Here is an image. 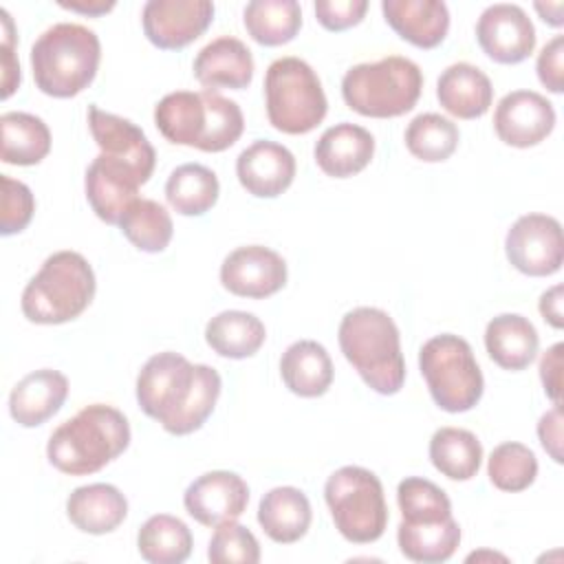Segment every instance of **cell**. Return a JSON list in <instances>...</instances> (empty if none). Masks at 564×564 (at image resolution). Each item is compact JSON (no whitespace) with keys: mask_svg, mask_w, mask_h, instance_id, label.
I'll list each match as a JSON object with an SVG mask.
<instances>
[{"mask_svg":"<svg viewBox=\"0 0 564 564\" xmlns=\"http://www.w3.org/2000/svg\"><path fill=\"white\" fill-rule=\"evenodd\" d=\"M220 375L205 364H189L165 350L152 355L137 377L139 408L174 436L203 427L220 397Z\"/></svg>","mask_w":564,"mask_h":564,"instance_id":"obj_1","label":"cell"},{"mask_svg":"<svg viewBox=\"0 0 564 564\" xmlns=\"http://www.w3.org/2000/svg\"><path fill=\"white\" fill-rule=\"evenodd\" d=\"M156 130L174 145L223 152L231 148L242 130L240 106L218 90H176L154 106Z\"/></svg>","mask_w":564,"mask_h":564,"instance_id":"obj_2","label":"cell"},{"mask_svg":"<svg viewBox=\"0 0 564 564\" xmlns=\"http://www.w3.org/2000/svg\"><path fill=\"white\" fill-rule=\"evenodd\" d=\"M130 445V423L112 405L93 403L64 421L48 438V463L68 476H88L106 467Z\"/></svg>","mask_w":564,"mask_h":564,"instance_id":"obj_3","label":"cell"},{"mask_svg":"<svg viewBox=\"0 0 564 564\" xmlns=\"http://www.w3.org/2000/svg\"><path fill=\"white\" fill-rule=\"evenodd\" d=\"M339 348L366 386L379 394H397L405 381V361L394 319L375 306L348 311L339 322Z\"/></svg>","mask_w":564,"mask_h":564,"instance_id":"obj_4","label":"cell"},{"mask_svg":"<svg viewBox=\"0 0 564 564\" xmlns=\"http://www.w3.org/2000/svg\"><path fill=\"white\" fill-rule=\"evenodd\" d=\"M101 44L93 29L75 22L48 26L31 46L35 86L57 99H68L88 88L97 75Z\"/></svg>","mask_w":564,"mask_h":564,"instance_id":"obj_5","label":"cell"},{"mask_svg":"<svg viewBox=\"0 0 564 564\" xmlns=\"http://www.w3.org/2000/svg\"><path fill=\"white\" fill-rule=\"evenodd\" d=\"M95 271L77 251H55L22 291V313L33 324H64L79 317L95 297Z\"/></svg>","mask_w":564,"mask_h":564,"instance_id":"obj_6","label":"cell"},{"mask_svg":"<svg viewBox=\"0 0 564 564\" xmlns=\"http://www.w3.org/2000/svg\"><path fill=\"white\" fill-rule=\"evenodd\" d=\"M423 90L421 68L401 55L357 64L341 79L346 106L364 117L388 119L410 112Z\"/></svg>","mask_w":564,"mask_h":564,"instance_id":"obj_7","label":"cell"},{"mask_svg":"<svg viewBox=\"0 0 564 564\" xmlns=\"http://www.w3.org/2000/svg\"><path fill=\"white\" fill-rule=\"evenodd\" d=\"M269 123L284 134H306L326 117L328 101L317 73L300 57H280L264 75Z\"/></svg>","mask_w":564,"mask_h":564,"instance_id":"obj_8","label":"cell"},{"mask_svg":"<svg viewBox=\"0 0 564 564\" xmlns=\"http://www.w3.org/2000/svg\"><path fill=\"white\" fill-rule=\"evenodd\" d=\"M419 368L434 403L452 414L471 410L485 390L480 366L467 339L443 333L427 339L419 352Z\"/></svg>","mask_w":564,"mask_h":564,"instance_id":"obj_9","label":"cell"},{"mask_svg":"<svg viewBox=\"0 0 564 564\" xmlns=\"http://www.w3.org/2000/svg\"><path fill=\"white\" fill-rule=\"evenodd\" d=\"M324 498L335 529L352 544L377 542L388 524L381 480L366 467L346 465L324 485Z\"/></svg>","mask_w":564,"mask_h":564,"instance_id":"obj_10","label":"cell"},{"mask_svg":"<svg viewBox=\"0 0 564 564\" xmlns=\"http://www.w3.org/2000/svg\"><path fill=\"white\" fill-rule=\"evenodd\" d=\"M507 260L524 275L544 278L562 269V225L546 214L520 216L505 238Z\"/></svg>","mask_w":564,"mask_h":564,"instance_id":"obj_11","label":"cell"},{"mask_svg":"<svg viewBox=\"0 0 564 564\" xmlns=\"http://www.w3.org/2000/svg\"><path fill=\"white\" fill-rule=\"evenodd\" d=\"M214 20L209 0H150L141 22L145 37L161 51H178L200 37Z\"/></svg>","mask_w":564,"mask_h":564,"instance_id":"obj_12","label":"cell"},{"mask_svg":"<svg viewBox=\"0 0 564 564\" xmlns=\"http://www.w3.org/2000/svg\"><path fill=\"white\" fill-rule=\"evenodd\" d=\"M482 53L498 64H520L535 48V26L518 4H489L476 22Z\"/></svg>","mask_w":564,"mask_h":564,"instance_id":"obj_13","label":"cell"},{"mask_svg":"<svg viewBox=\"0 0 564 564\" xmlns=\"http://www.w3.org/2000/svg\"><path fill=\"white\" fill-rule=\"evenodd\" d=\"M220 282L238 297L262 300L286 284V262L278 251L262 245L238 247L223 260Z\"/></svg>","mask_w":564,"mask_h":564,"instance_id":"obj_14","label":"cell"},{"mask_svg":"<svg viewBox=\"0 0 564 564\" xmlns=\"http://www.w3.org/2000/svg\"><path fill=\"white\" fill-rule=\"evenodd\" d=\"M494 128L502 143L513 148H533L553 132L555 108L535 90H513L498 101Z\"/></svg>","mask_w":564,"mask_h":564,"instance_id":"obj_15","label":"cell"},{"mask_svg":"<svg viewBox=\"0 0 564 564\" xmlns=\"http://www.w3.org/2000/svg\"><path fill=\"white\" fill-rule=\"evenodd\" d=\"M249 502L247 482L225 469L207 471L198 476L183 494L185 511L205 527H218L223 522L238 520Z\"/></svg>","mask_w":564,"mask_h":564,"instance_id":"obj_16","label":"cell"},{"mask_svg":"<svg viewBox=\"0 0 564 564\" xmlns=\"http://www.w3.org/2000/svg\"><path fill=\"white\" fill-rule=\"evenodd\" d=\"M141 185H145V181L130 165L101 152L93 159L84 178L86 198L93 212L108 225H119L123 212L139 198L137 192Z\"/></svg>","mask_w":564,"mask_h":564,"instance_id":"obj_17","label":"cell"},{"mask_svg":"<svg viewBox=\"0 0 564 564\" xmlns=\"http://www.w3.org/2000/svg\"><path fill=\"white\" fill-rule=\"evenodd\" d=\"M88 128L101 154L130 165L145 183L150 181L156 154L145 132L130 119L106 112L99 106H88Z\"/></svg>","mask_w":564,"mask_h":564,"instance_id":"obj_18","label":"cell"},{"mask_svg":"<svg viewBox=\"0 0 564 564\" xmlns=\"http://www.w3.org/2000/svg\"><path fill=\"white\" fill-rule=\"evenodd\" d=\"M240 185L256 198H275L295 178V156L275 141H253L236 159Z\"/></svg>","mask_w":564,"mask_h":564,"instance_id":"obj_19","label":"cell"},{"mask_svg":"<svg viewBox=\"0 0 564 564\" xmlns=\"http://www.w3.org/2000/svg\"><path fill=\"white\" fill-rule=\"evenodd\" d=\"M66 397L68 379L59 370L40 368L13 386L9 414L22 427H37L59 412Z\"/></svg>","mask_w":564,"mask_h":564,"instance_id":"obj_20","label":"cell"},{"mask_svg":"<svg viewBox=\"0 0 564 564\" xmlns=\"http://www.w3.org/2000/svg\"><path fill=\"white\" fill-rule=\"evenodd\" d=\"M375 154V137L357 123H335L315 143V163L326 176L348 178L359 174Z\"/></svg>","mask_w":564,"mask_h":564,"instance_id":"obj_21","label":"cell"},{"mask_svg":"<svg viewBox=\"0 0 564 564\" xmlns=\"http://www.w3.org/2000/svg\"><path fill=\"white\" fill-rule=\"evenodd\" d=\"M194 77L209 90H242L253 79V55L238 37H216L198 51L194 59Z\"/></svg>","mask_w":564,"mask_h":564,"instance_id":"obj_22","label":"cell"},{"mask_svg":"<svg viewBox=\"0 0 564 564\" xmlns=\"http://www.w3.org/2000/svg\"><path fill=\"white\" fill-rule=\"evenodd\" d=\"M381 11L390 29L416 48L438 46L449 29V11L438 0H383Z\"/></svg>","mask_w":564,"mask_h":564,"instance_id":"obj_23","label":"cell"},{"mask_svg":"<svg viewBox=\"0 0 564 564\" xmlns=\"http://www.w3.org/2000/svg\"><path fill=\"white\" fill-rule=\"evenodd\" d=\"M436 97L449 115L458 119H478L494 101V86L478 66L458 62L441 73Z\"/></svg>","mask_w":564,"mask_h":564,"instance_id":"obj_24","label":"cell"},{"mask_svg":"<svg viewBox=\"0 0 564 564\" xmlns=\"http://www.w3.org/2000/svg\"><path fill=\"white\" fill-rule=\"evenodd\" d=\"M66 516L79 531L104 535L126 520L128 500L115 485L93 482L77 487L68 496Z\"/></svg>","mask_w":564,"mask_h":564,"instance_id":"obj_25","label":"cell"},{"mask_svg":"<svg viewBox=\"0 0 564 564\" xmlns=\"http://www.w3.org/2000/svg\"><path fill=\"white\" fill-rule=\"evenodd\" d=\"M538 346L535 326L518 313L496 315L485 328L487 355L505 370H524L535 359Z\"/></svg>","mask_w":564,"mask_h":564,"instance_id":"obj_26","label":"cell"},{"mask_svg":"<svg viewBox=\"0 0 564 564\" xmlns=\"http://www.w3.org/2000/svg\"><path fill=\"white\" fill-rule=\"evenodd\" d=\"M311 520V502L297 487H273L258 505V522L278 544H293L304 538Z\"/></svg>","mask_w":564,"mask_h":564,"instance_id":"obj_27","label":"cell"},{"mask_svg":"<svg viewBox=\"0 0 564 564\" xmlns=\"http://www.w3.org/2000/svg\"><path fill=\"white\" fill-rule=\"evenodd\" d=\"M280 375L293 394L313 399L322 397L330 388L333 361L322 344L313 339H300L282 352Z\"/></svg>","mask_w":564,"mask_h":564,"instance_id":"obj_28","label":"cell"},{"mask_svg":"<svg viewBox=\"0 0 564 564\" xmlns=\"http://www.w3.org/2000/svg\"><path fill=\"white\" fill-rule=\"evenodd\" d=\"M264 339V324L247 311H223L205 326L207 346L227 359H247L256 355Z\"/></svg>","mask_w":564,"mask_h":564,"instance_id":"obj_29","label":"cell"},{"mask_svg":"<svg viewBox=\"0 0 564 564\" xmlns=\"http://www.w3.org/2000/svg\"><path fill=\"white\" fill-rule=\"evenodd\" d=\"M397 542L401 553L421 564L447 562L460 544V527L452 518L438 522H403L397 529Z\"/></svg>","mask_w":564,"mask_h":564,"instance_id":"obj_30","label":"cell"},{"mask_svg":"<svg viewBox=\"0 0 564 564\" xmlns=\"http://www.w3.org/2000/svg\"><path fill=\"white\" fill-rule=\"evenodd\" d=\"M0 134L2 161L9 165H37L51 152V130L31 112H4Z\"/></svg>","mask_w":564,"mask_h":564,"instance_id":"obj_31","label":"cell"},{"mask_svg":"<svg viewBox=\"0 0 564 564\" xmlns=\"http://www.w3.org/2000/svg\"><path fill=\"white\" fill-rule=\"evenodd\" d=\"M430 460L449 480H469L482 463V445L469 430L441 427L430 438Z\"/></svg>","mask_w":564,"mask_h":564,"instance_id":"obj_32","label":"cell"},{"mask_svg":"<svg viewBox=\"0 0 564 564\" xmlns=\"http://www.w3.org/2000/svg\"><path fill=\"white\" fill-rule=\"evenodd\" d=\"M192 531L170 513L148 518L137 535V549L150 564H181L192 553Z\"/></svg>","mask_w":564,"mask_h":564,"instance_id":"obj_33","label":"cell"},{"mask_svg":"<svg viewBox=\"0 0 564 564\" xmlns=\"http://www.w3.org/2000/svg\"><path fill=\"white\" fill-rule=\"evenodd\" d=\"M245 29L262 46L291 42L302 26V9L295 0H253L242 11Z\"/></svg>","mask_w":564,"mask_h":564,"instance_id":"obj_34","label":"cell"},{"mask_svg":"<svg viewBox=\"0 0 564 564\" xmlns=\"http://www.w3.org/2000/svg\"><path fill=\"white\" fill-rule=\"evenodd\" d=\"M220 194L216 174L200 163L178 165L165 183V198L181 216H203Z\"/></svg>","mask_w":564,"mask_h":564,"instance_id":"obj_35","label":"cell"},{"mask_svg":"<svg viewBox=\"0 0 564 564\" xmlns=\"http://www.w3.org/2000/svg\"><path fill=\"white\" fill-rule=\"evenodd\" d=\"M119 229L139 251L145 253L163 251L174 234L170 212L152 198L132 200L119 220Z\"/></svg>","mask_w":564,"mask_h":564,"instance_id":"obj_36","label":"cell"},{"mask_svg":"<svg viewBox=\"0 0 564 564\" xmlns=\"http://www.w3.org/2000/svg\"><path fill=\"white\" fill-rule=\"evenodd\" d=\"M458 139L456 123L436 112L416 115L405 128V148L425 163L447 161L456 152Z\"/></svg>","mask_w":564,"mask_h":564,"instance_id":"obj_37","label":"cell"},{"mask_svg":"<svg viewBox=\"0 0 564 564\" xmlns=\"http://www.w3.org/2000/svg\"><path fill=\"white\" fill-rule=\"evenodd\" d=\"M487 474L491 485L500 491H524L538 476V458L527 445L509 441L491 452Z\"/></svg>","mask_w":564,"mask_h":564,"instance_id":"obj_38","label":"cell"},{"mask_svg":"<svg viewBox=\"0 0 564 564\" xmlns=\"http://www.w3.org/2000/svg\"><path fill=\"white\" fill-rule=\"evenodd\" d=\"M397 502L403 522H438L452 518L447 494L427 478L410 476L397 487Z\"/></svg>","mask_w":564,"mask_h":564,"instance_id":"obj_39","label":"cell"},{"mask_svg":"<svg viewBox=\"0 0 564 564\" xmlns=\"http://www.w3.org/2000/svg\"><path fill=\"white\" fill-rule=\"evenodd\" d=\"M207 557L214 564H256L260 562V544L256 535L236 520L223 522L209 540Z\"/></svg>","mask_w":564,"mask_h":564,"instance_id":"obj_40","label":"cell"},{"mask_svg":"<svg viewBox=\"0 0 564 564\" xmlns=\"http://www.w3.org/2000/svg\"><path fill=\"white\" fill-rule=\"evenodd\" d=\"M2 200H0V234L13 236L26 229L35 212V198L29 185L15 181L7 174H0Z\"/></svg>","mask_w":564,"mask_h":564,"instance_id":"obj_41","label":"cell"},{"mask_svg":"<svg viewBox=\"0 0 564 564\" xmlns=\"http://www.w3.org/2000/svg\"><path fill=\"white\" fill-rule=\"evenodd\" d=\"M368 11L366 0H317L315 15L326 31H346L357 26Z\"/></svg>","mask_w":564,"mask_h":564,"instance_id":"obj_42","label":"cell"},{"mask_svg":"<svg viewBox=\"0 0 564 564\" xmlns=\"http://www.w3.org/2000/svg\"><path fill=\"white\" fill-rule=\"evenodd\" d=\"M562 57H564V35H555L538 55V79L551 93L564 90V73H562Z\"/></svg>","mask_w":564,"mask_h":564,"instance_id":"obj_43","label":"cell"},{"mask_svg":"<svg viewBox=\"0 0 564 564\" xmlns=\"http://www.w3.org/2000/svg\"><path fill=\"white\" fill-rule=\"evenodd\" d=\"M0 22H2V99H7L20 86V64L13 55V40H15L13 20L4 9H0Z\"/></svg>","mask_w":564,"mask_h":564,"instance_id":"obj_44","label":"cell"},{"mask_svg":"<svg viewBox=\"0 0 564 564\" xmlns=\"http://www.w3.org/2000/svg\"><path fill=\"white\" fill-rule=\"evenodd\" d=\"M538 436L546 454L555 463H562V408L560 405L553 403V408L540 416Z\"/></svg>","mask_w":564,"mask_h":564,"instance_id":"obj_45","label":"cell"},{"mask_svg":"<svg viewBox=\"0 0 564 564\" xmlns=\"http://www.w3.org/2000/svg\"><path fill=\"white\" fill-rule=\"evenodd\" d=\"M562 350L564 344H553L540 359V379L544 392L551 397L555 405H560V390H562Z\"/></svg>","mask_w":564,"mask_h":564,"instance_id":"obj_46","label":"cell"},{"mask_svg":"<svg viewBox=\"0 0 564 564\" xmlns=\"http://www.w3.org/2000/svg\"><path fill=\"white\" fill-rule=\"evenodd\" d=\"M562 284L551 286L549 291L542 293L540 297V313L544 317V322H549L553 328H562L564 326V315H562Z\"/></svg>","mask_w":564,"mask_h":564,"instance_id":"obj_47","label":"cell"},{"mask_svg":"<svg viewBox=\"0 0 564 564\" xmlns=\"http://www.w3.org/2000/svg\"><path fill=\"white\" fill-rule=\"evenodd\" d=\"M59 7L64 9H70V11H77V13H84V15H101V13H108L110 9H115V2H104V0H75V2H59Z\"/></svg>","mask_w":564,"mask_h":564,"instance_id":"obj_48","label":"cell"},{"mask_svg":"<svg viewBox=\"0 0 564 564\" xmlns=\"http://www.w3.org/2000/svg\"><path fill=\"white\" fill-rule=\"evenodd\" d=\"M535 11L542 15V20L551 26H562L564 18H562V2H535Z\"/></svg>","mask_w":564,"mask_h":564,"instance_id":"obj_49","label":"cell"}]
</instances>
